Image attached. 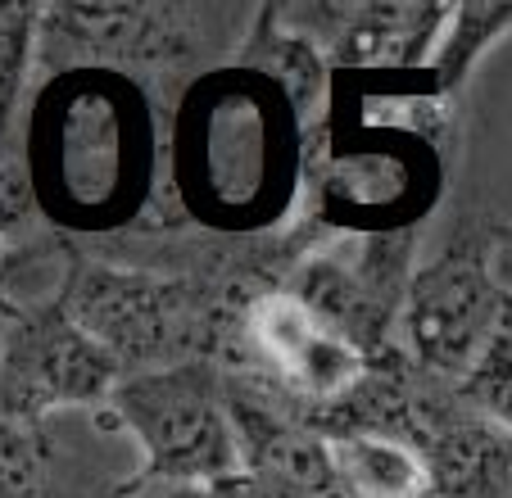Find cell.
Here are the masks:
<instances>
[{
    "mask_svg": "<svg viewBox=\"0 0 512 498\" xmlns=\"http://www.w3.org/2000/svg\"><path fill=\"white\" fill-rule=\"evenodd\" d=\"M123 367L82 331L59 299L14 308L0 326V417L46 426L78 408L100 412L123 381Z\"/></svg>",
    "mask_w": 512,
    "mask_h": 498,
    "instance_id": "8",
    "label": "cell"
},
{
    "mask_svg": "<svg viewBox=\"0 0 512 498\" xmlns=\"http://www.w3.org/2000/svg\"><path fill=\"white\" fill-rule=\"evenodd\" d=\"M454 141L331 96L309 136L304 213L318 236H399L440 209Z\"/></svg>",
    "mask_w": 512,
    "mask_h": 498,
    "instance_id": "3",
    "label": "cell"
},
{
    "mask_svg": "<svg viewBox=\"0 0 512 498\" xmlns=\"http://www.w3.org/2000/svg\"><path fill=\"white\" fill-rule=\"evenodd\" d=\"M5 317H10V308H5V304H0V326H5Z\"/></svg>",
    "mask_w": 512,
    "mask_h": 498,
    "instance_id": "20",
    "label": "cell"
},
{
    "mask_svg": "<svg viewBox=\"0 0 512 498\" xmlns=\"http://www.w3.org/2000/svg\"><path fill=\"white\" fill-rule=\"evenodd\" d=\"M454 390L476 417H485L503 435H512V340H508V331H499L481 349V358L467 367V376Z\"/></svg>",
    "mask_w": 512,
    "mask_h": 498,
    "instance_id": "16",
    "label": "cell"
},
{
    "mask_svg": "<svg viewBox=\"0 0 512 498\" xmlns=\"http://www.w3.org/2000/svg\"><path fill=\"white\" fill-rule=\"evenodd\" d=\"M503 331H508V340H512V299L503 304Z\"/></svg>",
    "mask_w": 512,
    "mask_h": 498,
    "instance_id": "19",
    "label": "cell"
},
{
    "mask_svg": "<svg viewBox=\"0 0 512 498\" xmlns=\"http://www.w3.org/2000/svg\"><path fill=\"white\" fill-rule=\"evenodd\" d=\"M123 498H254L245 476L236 480H213V485H155V489H132Z\"/></svg>",
    "mask_w": 512,
    "mask_h": 498,
    "instance_id": "17",
    "label": "cell"
},
{
    "mask_svg": "<svg viewBox=\"0 0 512 498\" xmlns=\"http://www.w3.org/2000/svg\"><path fill=\"white\" fill-rule=\"evenodd\" d=\"M254 10L191 5V0H109V5H50L41 14L37 73L114 68L155 91L164 109L177 105L200 73L227 64L250 28Z\"/></svg>",
    "mask_w": 512,
    "mask_h": 498,
    "instance_id": "4",
    "label": "cell"
},
{
    "mask_svg": "<svg viewBox=\"0 0 512 498\" xmlns=\"http://www.w3.org/2000/svg\"><path fill=\"white\" fill-rule=\"evenodd\" d=\"M91 422L96 431L127 435L141 453L123 494L155 485H213L245 471L218 363H177L123 376L105 408L91 412Z\"/></svg>",
    "mask_w": 512,
    "mask_h": 498,
    "instance_id": "5",
    "label": "cell"
},
{
    "mask_svg": "<svg viewBox=\"0 0 512 498\" xmlns=\"http://www.w3.org/2000/svg\"><path fill=\"white\" fill-rule=\"evenodd\" d=\"M413 444L431 467V498H512V435L476 417L449 381L431 385Z\"/></svg>",
    "mask_w": 512,
    "mask_h": 498,
    "instance_id": "11",
    "label": "cell"
},
{
    "mask_svg": "<svg viewBox=\"0 0 512 498\" xmlns=\"http://www.w3.org/2000/svg\"><path fill=\"white\" fill-rule=\"evenodd\" d=\"M512 32V0L499 5V0H476V5H454L449 10V23L435 41V55L426 64L431 82L440 87V96L449 105H458L463 87L472 82L476 64L499 46L503 37Z\"/></svg>",
    "mask_w": 512,
    "mask_h": 498,
    "instance_id": "14",
    "label": "cell"
},
{
    "mask_svg": "<svg viewBox=\"0 0 512 498\" xmlns=\"http://www.w3.org/2000/svg\"><path fill=\"white\" fill-rule=\"evenodd\" d=\"M46 426L0 417V498H64V453Z\"/></svg>",
    "mask_w": 512,
    "mask_h": 498,
    "instance_id": "15",
    "label": "cell"
},
{
    "mask_svg": "<svg viewBox=\"0 0 512 498\" xmlns=\"http://www.w3.org/2000/svg\"><path fill=\"white\" fill-rule=\"evenodd\" d=\"M168 109L114 68L41 77L28 123V182L55 227L78 236L141 231L164 195Z\"/></svg>",
    "mask_w": 512,
    "mask_h": 498,
    "instance_id": "2",
    "label": "cell"
},
{
    "mask_svg": "<svg viewBox=\"0 0 512 498\" xmlns=\"http://www.w3.org/2000/svg\"><path fill=\"white\" fill-rule=\"evenodd\" d=\"M304 177L309 127L295 105L250 64L227 59L168 109L159 227H200L218 240L277 236L300 213Z\"/></svg>",
    "mask_w": 512,
    "mask_h": 498,
    "instance_id": "1",
    "label": "cell"
},
{
    "mask_svg": "<svg viewBox=\"0 0 512 498\" xmlns=\"http://www.w3.org/2000/svg\"><path fill=\"white\" fill-rule=\"evenodd\" d=\"M372 358L336 336L281 286H263L241 313L236 358L223 372H250L290 399L304 417L336 408L368 376Z\"/></svg>",
    "mask_w": 512,
    "mask_h": 498,
    "instance_id": "9",
    "label": "cell"
},
{
    "mask_svg": "<svg viewBox=\"0 0 512 498\" xmlns=\"http://www.w3.org/2000/svg\"><path fill=\"white\" fill-rule=\"evenodd\" d=\"M232 59H241V64L254 68V73L268 77L272 87L295 105L300 123L309 127V136L318 132L322 118H327V105H331L336 68L327 64V55H322L304 32L281 23L277 5H259V10H254L250 28H245V37H241V46H236Z\"/></svg>",
    "mask_w": 512,
    "mask_h": 498,
    "instance_id": "12",
    "label": "cell"
},
{
    "mask_svg": "<svg viewBox=\"0 0 512 498\" xmlns=\"http://www.w3.org/2000/svg\"><path fill=\"white\" fill-rule=\"evenodd\" d=\"M417 272V231L331 236L286 268L281 290L368 358L399 349V313Z\"/></svg>",
    "mask_w": 512,
    "mask_h": 498,
    "instance_id": "7",
    "label": "cell"
},
{
    "mask_svg": "<svg viewBox=\"0 0 512 498\" xmlns=\"http://www.w3.org/2000/svg\"><path fill=\"white\" fill-rule=\"evenodd\" d=\"M490 222L463 218L435 249V259L417 263L399 313V349L417 372L458 385L481 349L503 331V295L490 259Z\"/></svg>",
    "mask_w": 512,
    "mask_h": 498,
    "instance_id": "6",
    "label": "cell"
},
{
    "mask_svg": "<svg viewBox=\"0 0 512 498\" xmlns=\"http://www.w3.org/2000/svg\"><path fill=\"white\" fill-rule=\"evenodd\" d=\"M345 498H431V467L422 449L399 435L349 431L322 435Z\"/></svg>",
    "mask_w": 512,
    "mask_h": 498,
    "instance_id": "13",
    "label": "cell"
},
{
    "mask_svg": "<svg viewBox=\"0 0 512 498\" xmlns=\"http://www.w3.org/2000/svg\"><path fill=\"white\" fill-rule=\"evenodd\" d=\"M490 259L503 295L512 299V222H490Z\"/></svg>",
    "mask_w": 512,
    "mask_h": 498,
    "instance_id": "18",
    "label": "cell"
},
{
    "mask_svg": "<svg viewBox=\"0 0 512 498\" xmlns=\"http://www.w3.org/2000/svg\"><path fill=\"white\" fill-rule=\"evenodd\" d=\"M454 5L417 0H309L277 5L281 23L313 41L336 73H422Z\"/></svg>",
    "mask_w": 512,
    "mask_h": 498,
    "instance_id": "10",
    "label": "cell"
}]
</instances>
